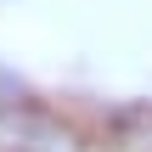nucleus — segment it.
<instances>
[{
	"mask_svg": "<svg viewBox=\"0 0 152 152\" xmlns=\"http://www.w3.org/2000/svg\"><path fill=\"white\" fill-rule=\"evenodd\" d=\"M96 147H102V152H152V102L113 107Z\"/></svg>",
	"mask_w": 152,
	"mask_h": 152,
	"instance_id": "f03ea898",
	"label": "nucleus"
},
{
	"mask_svg": "<svg viewBox=\"0 0 152 152\" xmlns=\"http://www.w3.org/2000/svg\"><path fill=\"white\" fill-rule=\"evenodd\" d=\"M0 152H102L73 118L39 107V102H6L0 107Z\"/></svg>",
	"mask_w": 152,
	"mask_h": 152,
	"instance_id": "f257e3e1",
	"label": "nucleus"
}]
</instances>
